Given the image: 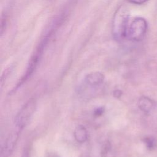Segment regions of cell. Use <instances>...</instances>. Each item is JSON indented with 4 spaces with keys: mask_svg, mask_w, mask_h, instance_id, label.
<instances>
[{
    "mask_svg": "<svg viewBox=\"0 0 157 157\" xmlns=\"http://www.w3.org/2000/svg\"><path fill=\"white\" fill-rule=\"evenodd\" d=\"M129 9L120 6L115 12L112 21V34L117 40H121L127 36L129 18Z\"/></svg>",
    "mask_w": 157,
    "mask_h": 157,
    "instance_id": "cell-1",
    "label": "cell"
},
{
    "mask_svg": "<svg viewBox=\"0 0 157 157\" xmlns=\"http://www.w3.org/2000/svg\"><path fill=\"white\" fill-rule=\"evenodd\" d=\"M36 108L34 99H30L20 109L15 118V128L22 130L28 123Z\"/></svg>",
    "mask_w": 157,
    "mask_h": 157,
    "instance_id": "cell-2",
    "label": "cell"
},
{
    "mask_svg": "<svg viewBox=\"0 0 157 157\" xmlns=\"http://www.w3.org/2000/svg\"><path fill=\"white\" fill-rule=\"evenodd\" d=\"M148 25L147 21L142 17L134 18L128 26L127 37L129 40L139 42L142 40L147 30Z\"/></svg>",
    "mask_w": 157,
    "mask_h": 157,
    "instance_id": "cell-3",
    "label": "cell"
},
{
    "mask_svg": "<svg viewBox=\"0 0 157 157\" xmlns=\"http://www.w3.org/2000/svg\"><path fill=\"white\" fill-rule=\"evenodd\" d=\"M21 130L16 128L7 137L3 146L1 148V157H9L18 141L20 133Z\"/></svg>",
    "mask_w": 157,
    "mask_h": 157,
    "instance_id": "cell-4",
    "label": "cell"
},
{
    "mask_svg": "<svg viewBox=\"0 0 157 157\" xmlns=\"http://www.w3.org/2000/svg\"><path fill=\"white\" fill-rule=\"evenodd\" d=\"M104 80V75L99 72H91L85 77V82L91 86L99 85L103 82Z\"/></svg>",
    "mask_w": 157,
    "mask_h": 157,
    "instance_id": "cell-5",
    "label": "cell"
},
{
    "mask_svg": "<svg viewBox=\"0 0 157 157\" xmlns=\"http://www.w3.org/2000/svg\"><path fill=\"white\" fill-rule=\"evenodd\" d=\"M74 136L75 140L80 143L85 142L88 139L87 130L82 125L77 126L74 131Z\"/></svg>",
    "mask_w": 157,
    "mask_h": 157,
    "instance_id": "cell-6",
    "label": "cell"
},
{
    "mask_svg": "<svg viewBox=\"0 0 157 157\" xmlns=\"http://www.w3.org/2000/svg\"><path fill=\"white\" fill-rule=\"evenodd\" d=\"M139 107L142 111L148 112L152 107L151 101L146 97H142L139 101Z\"/></svg>",
    "mask_w": 157,
    "mask_h": 157,
    "instance_id": "cell-7",
    "label": "cell"
},
{
    "mask_svg": "<svg viewBox=\"0 0 157 157\" xmlns=\"http://www.w3.org/2000/svg\"><path fill=\"white\" fill-rule=\"evenodd\" d=\"M144 142L147 147L150 150H153L155 148L156 145V141L154 138L152 137H147L144 139Z\"/></svg>",
    "mask_w": 157,
    "mask_h": 157,
    "instance_id": "cell-8",
    "label": "cell"
},
{
    "mask_svg": "<svg viewBox=\"0 0 157 157\" xmlns=\"http://www.w3.org/2000/svg\"><path fill=\"white\" fill-rule=\"evenodd\" d=\"M129 2L133 4H136V5H140L144 4V2H147L148 0H127Z\"/></svg>",
    "mask_w": 157,
    "mask_h": 157,
    "instance_id": "cell-9",
    "label": "cell"
},
{
    "mask_svg": "<svg viewBox=\"0 0 157 157\" xmlns=\"http://www.w3.org/2000/svg\"><path fill=\"white\" fill-rule=\"evenodd\" d=\"M103 112H104V109L102 107H99L94 110V114L96 116H101Z\"/></svg>",
    "mask_w": 157,
    "mask_h": 157,
    "instance_id": "cell-10",
    "label": "cell"
},
{
    "mask_svg": "<svg viewBox=\"0 0 157 157\" xmlns=\"http://www.w3.org/2000/svg\"><path fill=\"white\" fill-rule=\"evenodd\" d=\"M113 94L114 97H115L117 98H118L122 95V91L120 90H116L113 91Z\"/></svg>",
    "mask_w": 157,
    "mask_h": 157,
    "instance_id": "cell-11",
    "label": "cell"
},
{
    "mask_svg": "<svg viewBox=\"0 0 157 157\" xmlns=\"http://www.w3.org/2000/svg\"><path fill=\"white\" fill-rule=\"evenodd\" d=\"M27 155H28V154L25 152V153L23 154V155L22 157H27Z\"/></svg>",
    "mask_w": 157,
    "mask_h": 157,
    "instance_id": "cell-12",
    "label": "cell"
}]
</instances>
